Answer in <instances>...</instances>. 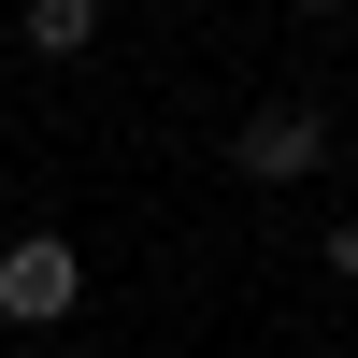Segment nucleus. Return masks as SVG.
<instances>
[{
    "instance_id": "obj_1",
    "label": "nucleus",
    "mask_w": 358,
    "mask_h": 358,
    "mask_svg": "<svg viewBox=\"0 0 358 358\" xmlns=\"http://www.w3.org/2000/svg\"><path fill=\"white\" fill-rule=\"evenodd\" d=\"M315 158H330V115L315 101H258L244 129H229V172H244V187H301Z\"/></svg>"
},
{
    "instance_id": "obj_2",
    "label": "nucleus",
    "mask_w": 358,
    "mask_h": 358,
    "mask_svg": "<svg viewBox=\"0 0 358 358\" xmlns=\"http://www.w3.org/2000/svg\"><path fill=\"white\" fill-rule=\"evenodd\" d=\"M72 301H86V258L57 244V229H15V244H0V315H15V330H57Z\"/></svg>"
},
{
    "instance_id": "obj_3",
    "label": "nucleus",
    "mask_w": 358,
    "mask_h": 358,
    "mask_svg": "<svg viewBox=\"0 0 358 358\" xmlns=\"http://www.w3.org/2000/svg\"><path fill=\"white\" fill-rule=\"evenodd\" d=\"M15 29H29V57H86L101 43V0H15Z\"/></svg>"
},
{
    "instance_id": "obj_4",
    "label": "nucleus",
    "mask_w": 358,
    "mask_h": 358,
    "mask_svg": "<svg viewBox=\"0 0 358 358\" xmlns=\"http://www.w3.org/2000/svg\"><path fill=\"white\" fill-rule=\"evenodd\" d=\"M330 273H358V215H330Z\"/></svg>"
},
{
    "instance_id": "obj_5",
    "label": "nucleus",
    "mask_w": 358,
    "mask_h": 358,
    "mask_svg": "<svg viewBox=\"0 0 358 358\" xmlns=\"http://www.w3.org/2000/svg\"><path fill=\"white\" fill-rule=\"evenodd\" d=\"M287 15H344V0H287Z\"/></svg>"
}]
</instances>
